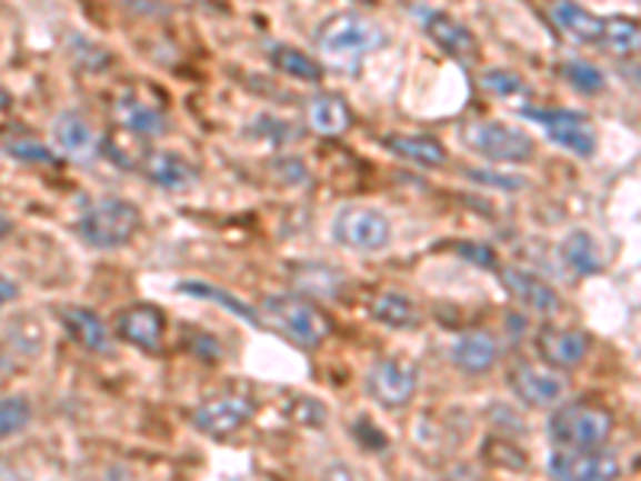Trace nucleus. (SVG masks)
Masks as SVG:
<instances>
[{
	"label": "nucleus",
	"mask_w": 641,
	"mask_h": 481,
	"mask_svg": "<svg viewBox=\"0 0 641 481\" xmlns=\"http://www.w3.org/2000/svg\"><path fill=\"white\" fill-rule=\"evenodd\" d=\"M613 414L603 404L568 401L549 418V437L568 450H600L613 433Z\"/></svg>",
	"instance_id": "f257e3e1"
},
{
	"label": "nucleus",
	"mask_w": 641,
	"mask_h": 481,
	"mask_svg": "<svg viewBox=\"0 0 641 481\" xmlns=\"http://www.w3.org/2000/svg\"><path fill=\"white\" fill-rule=\"evenodd\" d=\"M141 209L129 199H103L87 209L78 222V234L93 251H116L126 248L141 228Z\"/></svg>",
	"instance_id": "f03ea898"
},
{
	"label": "nucleus",
	"mask_w": 641,
	"mask_h": 481,
	"mask_svg": "<svg viewBox=\"0 0 641 481\" xmlns=\"http://www.w3.org/2000/svg\"><path fill=\"white\" fill-rule=\"evenodd\" d=\"M314 42L331 58H363L369 52H379L389 42V36L379 23L365 20L360 13H334L318 27Z\"/></svg>",
	"instance_id": "7ed1b4c3"
},
{
	"label": "nucleus",
	"mask_w": 641,
	"mask_h": 481,
	"mask_svg": "<svg viewBox=\"0 0 641 481\" xmlns=\"http://www.w3.org/2000/svg\"><path fill=\"white\" fill-rule=\"evenodd\" d=\"M462 142L469 151L498 161V164H527L535 154V142L527 132L507 126V122H484V119H472L459 129Z\"/></svg>",
	"instance_id": "20e7f679"
},
{
	"label": "nucleus",
	"mask_w": 641,
	"mask_h": 481,
	"mask_svg": "<svg viewBox=\"0 0 641 481\" xmlns=\"http://www.w3.org/2000/svg\"><path fill=\"white\" fill-rule=\"evenodd\" d=\"M263 314L277 331H282L286 338L302 343V347H318V343L331 338L328 314H321L299 295H267L263 299Z\"/></svg>",
	"instance_id": "39448f33"
},
{
	"label": "nucleus",
	"mask_w": 641,
	"mask_h": 481,
	"mask_svg": "<svg viewBox=\"0 0 641 481\" xmlns=\"http://www.w3.org/2000/svg\"><path fill=\"white\" fill-rule=\"evenodd\" d=\"M331 234L340 248L375 254V251L389 248L391 222L385 212H379L372 206H343L331 222Z\"/></svg>",
	"instance_id": "423d86ee"
},
{
	"label": "nucleus",
	"mask_w": 641,
	"mask_h": 481,
	"mask_svg": "<svg viewBox=\"0 0 641 481\" xmlns=\"http://www.w3.org/2000/svg\"><path fill=\"white\" fill-rule=\"evenodd\" d=\"M520 113L532 119L535 126H542L545 136L558 148L571 151L574 158H593L597 154V144H600L597 126L584 113H578V110H539V107H523Z\"/></svg>",
	"instance_id": "0eeeda50"
},
{
	"label": "nucleus",
	"mask_w": 641,
	"mask_h": 481,
	"mask_svg": "<svg viewBox=\"0 0 641 481\" xmlns=\"http://www.w3.org/2000/svg\"><path fill=\"white\" fill-rule=\"evenodd\" d=\"M411 17H414V23L427 32V39H430L440 52H447L449 58H455V61H474V58H478V39H474V32L465 27V23H459L455 17H449V13L437 10V7H423V3L411 7Z\"/></svg>",
	"instance_id": "6e6552de"
},
{
	"label": "nucleus",
	"mask_w": 641,
	"mask_h": 481,
	"mask_svg": "<svg viewBox=\"0 0 641 481\" xmlns=\"http://www.w3.org/2000/svg\"><path fill=\"white\" fill-rule=\"evenodd\" d=\"M257 414V401L248 395H219L202 401L193 411V427L206 437L224 440L231 433H238L241 427H248Z\"/></svg>",
	"instance_id": "1a4fd4ad"
},
{
	"label": "nucleus",
	"mask_w": 641,
	"mask_h": 481,
	"mask_svg": "<svg viewBox=\"0 0 641 481\" xmlns=\"http://www.w3.org/2000/svg\"><path fill=\"white\" fill-rule=\"evenodd\" d=\"M365 392L382 408H404L418 395V367L408 360H379L365 375Z\"/></svg>",
	"instance_id": "9d476101"
},
{
	"label": "nucleus",
	"mask_w": 641,
	"mask_h": 481,
	"mask_svg": "<svg viewBox=\"0 0 641 481\" xmlns=\"http://www.w3.org/2000/svg\"><path fill=\"white\" fill-rule=\"evenodd\" d=\"M549 475L561 481H613L622 475V465L610 453L561 447L549 459Z\"/></svg>",
	"instance_id": "9b49d317"
},
{
	"label": "nucleus",
	"mask_w": 641,
	"mask_h": 481,
	"mask_svg": "<svg viewBox=\"0 0 641 481\" xmlns=\"http://www.w3.org/2000/svg\"><path fill=\"white\" fill-rule=\"evenodd\" d=\"M164 328H168V314L161 312L158 305H129L122 312L116 314V334L139 347V350H148V353H158L161 343H164Z\"/></svg>",
	"instance_id": "f8f14e48"
},
{
	"label": "nucleus",
	"mask_w": 641,
	"mask_h": 481,
	"mask_svg": "<svg viewBox=\"0 0 641 481\" xmlns=\"http://www.w3.org/2000/svg\"><path fill=\"white\" fill-rule=\"evenodd\" d=\"M498 277H501L507 295H510L517 305H523V309H530V312L535 314H545V318H552V314H558V309H561V299H558L555 289L545 283L542 277L530 273V270L503 267Z\"/></svg>",
	"instance_id": "ddd939ff"
},
{
	"label": "nucleus",
	"mask_w": 641,
	"mask_h": 481,
	"mask_svg": "<svg viewBox=\"0 0 641 481\" xmlns=\"http://www.w3.org/2000/svg\"><path fill=\"white\" fill-rule=\"evenodd\" d=\"M507 382L513 395L530 408H552L558 398L564 395V382L552 369H539L532 363H513L507 372Z\"/></svg>",
	"instance_id": "4468645a"
},
{
	"label": "nucleus",
	"mask_w": 641,
	"mask_h": 481,
	"mask_svg": "<svg viewBox=\"0 0 641 481\" xmlns=\"http://www.w3.org/2000/svg\"><path fill=\"white\" fill-rule=\"evenodd\" d=\"M535 350L539 357L555 369H574L584 363L587 350H590V338L578 328H552L545 324L535 338Z\"/></svg>",
	"instance_id": "2eb2a0df"
},
{
	"label": "nucleus",
	"mask_w": 641,
	"mask_h": 481,
	"mask_svg": "<svg viewBox=\"0 0 641 481\" xmlns=\"http://www.w3.org/2000/svg\"><path fill=\"white\" fill-rule=\"evenodd\" d=\"M139 170L154 187L170 190V193L193 187L196 177H199L196 164H190V161H187L183 154H177V151H148V154H141Z\"/></svg>",
	"instance_id": "dca6fc26"
},
{
	"label": "nucleus",
	"mask_w": 641,
	"mask_h": 481,
	"mask_svg": "<svg viewBox=\"0 0 641 481\" xmlns=\"http://www.w3.org/2000/svg\"><path fill=\"white\" fill-rule=\"evenodd\" d=\"M498 357H501L498 340L491 338V334H484V331H469V334L455 338V343L449 347V360L462 372H472V375H481V372L494 369Z\"/></svg>",
	"instance_id": "f3484780"
},
{
	"label": "nucleus",
	"mask_w": 641,
	"mask_h": 481,
	"mask_svg": "<svg viewBox=\"0 0 641 481\" xmlns=\"http://www.w3.org/2000/svg\"><path fill=\"white\" fill-rule=\"evenodd\" d=\"M306 119L318 136L337 139V136L350 132V126H353V110H350L347 100L337 97V93H318V97H311V103H308Z\"/></svg>",
	"instance_id": "a211bd4d"
},
{
	"label": "nucleus",
	"mask_w": 641,
	"mask_h": 481,
	"mask_svg": "<svg viewBox=\"0 0 641 481\" xmlns=\"http://www.w3.org/2000/svg\"><path fill=\"white\" fill-rule=\"evenodd\" d=\"M61 324L71 334V340L81 343L90 353H107L110 350V328H107V321L97 312L81 309V305H71V309L61 312Z\"/></svg>",
	"instance_id": "6ab92c4d"
},
{
	"label": "nucleus",
	"mask_w": 641,
	"mask_h": 481,
	"mask_svg": "<svg viewBox=\"0 0 641 481\" xmlns=\"http://www.w3.org/2000/svg\"><path fill=\"white\" fill-rule=\"evenodd\" d=\"M561 251V260L568 270H574L578 277H597L603 273V254H600V244L597 238L584 231V228H574L564 234V241L558 244Z\"/></svg>",
	"instance_id": "aec40b11"
},
{
	"label": "nucleus",
	"mask_w": 641,
	"mask_h": 481,
	"mask_svg": "<svg viewBox=\"0 0 641 481\" xmlns=\"http://www.w3.org/2000/svg\"><path fill=\"white\" fill-rule=\"evenodd\" d=\"M56 144L74 161H90L97 154V136L87 126V119L81 113H61L56 119Z\"/></svg>",
	"instance_id": "412c9836"
},
{
	"label": "nucleus",
	"mask_w": 641,
	"mask_h": 481,
	"mask_svg": "<svg viewBox=\"0 0 641 481\" xmlns=\"http://www.w3.org/2000/svg\"><path fill=\"white\" fill-rule=\"evenodd\" d=\"M116 116H119V122H122L129 132H136V136H161V132H168V116H164V110L154 107V103H144V100L132 97V93L119 97Z\"/></svg>",
	"instance_id": "4be33fe9"
},
{
	"label": "nucleus",
	"mask_w": 641,
	"mask_h": 481,
	"mask_svg": "<svg viewBox=\"0 0 641 481\" xmlns=\"http://www.w3.org/2000/svg\"><path fill=\"white\" fill-rule=\"evenodd\" d=\"M552 20L558 29H564L568 36H574L578 42H590V46H600V36H603V20L593 17L590 10H584L581 3L574 0H558L552 7Z\"/></svg>",
	"instance_id": "5701e85b"
},
{
	"label": "nucleus",
	"mask_w": 641,
	"mask_h": 481,
	"mask_svg": "<svg viewBox=\"0 0 641 481\" xmlns=\"http://www.w3.org/2000/svg\"><path fill=\"white\" fill-rule=\"evenodd\" d=\"M369 314L375 318V321H382L385 328H401V331H408V328H418V305L404 295V292H394V289H385V292H379L375 299H372V305H369Z\"/></svg>",
	"instance_id": "b1692460"
},
{
	"label": "nucleus",
	"mask_w": 641,
	"mask_h": 481,
	"mask_svg": "<svg viewBox=\"0 0 641 481\" xmlns=\"http://www.w3.org/2000/svg\"><path fill=\"white\" fill-rule=\"evenodd\" d=\"M385 148L414 161V164H423V168L447 164V148L433 136H385Z\"/></svg>",
	"instance_id": "393cba45"
},
{
	"label": "nucleus",
	"mask_w": 641,
	"mask_h": 481,
	"mask_svg": "<svg viewBox=\"0 0 641 481\" xmlns=\"http://www.w3.org/2000/svg\"><path fill=\"white\" fill-rule=\"evenodd\" d=\"M177 292L193 295V299H206V302H216V305H222V309H228L231 314L244 318V321L253 324V328H263V324H260V314L253 312L244 299H238L234 292H228V289H219V285H212V283H202V280H183V283H177Z\"/></svg>",
	"instance_id": "a878e982"
},
{
	"label": "nucleus",
	"mask_w": 641,
	"mask_h": 481,
	"mask_svg": "<svg viewBox=\"0 0 641 481\" xmlns=\"http://www.w3.org/2000/svg\"><path fill=\"white\" fill-rule=\"evenodd\" d=\"M270 58H273V68H277V71L289 74V78H296V81L318 84V81L324 78V68H321L311 56H306V52L292 49V46H273V49H270Z\"/></svg>",
	"instance_id": "bb28decb"
},
{
	"label": "nucleus",
	"mask_w": 641,
	"mask_h": 481,
	"mask_svg": "<svg viewBox=\"0 0 641 481\" xmlns=\"http://www.w3.org/2000/svg\"><path fill=\"white\" fill-rule=\"evenodd\" d=\"M641 42V29L635 20L629 17H610L603 20V36H600V46L610 49L613 56H635Z\"/></svg>",
	"instance_id": "cd10ccee"
},
{
	"label": "nucleus",
	"mask_w": 641,
	"mask_h": 481,
	"mask_svg": "<svg viewBox=\"0 0 641 481\" xmlns=\"http://www.w3.org/2000/svg\"><path fill=\"white\" fill-rule=\"evenodd\" d=\"M32 421V404L27 395H3L0 398V440L27 430Z\"/></svg>",
	"instance_id": "c85d7f7f"
},
{
	"label": "nucleus",
	"mask_w": 641,
	"mask_h": 481,
	"mask_svg": "<svg viewBox=\"0 0 641 481\" xmlns=\"http://www.w3.org/2000/svg\"><path fill=\"white\" fill-rule=\"evenodd\" d=\"M286 414H289V421H296V424L308 427V430H318V427H324L328 421V408L318 401V398H289L286 401Z\"/></svg>",
	"instance_id": "c756f323"
},
{
	"label": "nucleus",
	"mask_w": 641,
	"mask_h": 481,
	"mask_svg": "<svg viewBox=\"0 0 641 481\" xmlns=\"http://www.w3.org/2000/svg\"><path fill=\"white\" fill-rule=\"evenodd\" d=\"M561 74L578 87L581 93H600L607 87V78L600 68H593L590 61H564L561 64Z\"/></svg>",
	"instance_id": "7c9ffc66"
},
{
	"label": "nucleus",
	"mask_w": 641,
	"mask_h": 481,
	"mask_svg": "<svg viewBox=\"0 0 641 481\" xmlns=\"http://www.w3.org/2000/svg\"><path fill=\"white\" fill-rule=\"evenodd\" d=\"M3 151L13 158V161H23V164H58V154L49 144L39 142H7Z\"/></svg>",
	"instance_id": "2f4dec72"
},
{
	"label": "nucleus",
	"mask_w": 641,
	"mask_h": 481,
	"mask_svg": "<svg viewBox=\"0 0 641 481\" xmlns=\"http://www.w3.org/2000/svg\"><path fill=\"white\" fill-rule=\"evenodd\" d=\"M481 87L494 97H513V93H523V78L507 68H491L481 74Z\"/></svg>",
	"instance_id": "473e14b6"
},
{
	"label": "nucleus",
	"mask_w": 641,
	"mask_h": 481,
	"mask_svg": "<svg viewBox=\"0 0 641 481\" xmlns=\"http://www.w3.org/2000/svg\"><path fill=\"white\" fill-rule=\"evenodd\" d=\"M350 433H353V440H357L363 450H372V453H379V450L389 447V437L382 433V427L375 424V421H369V418H357L353 427H350Z\"/></svg>",
	"instance_id": "72a5a7b5"
},
{
	"label": "nucleus",
	"mask_w": 641,
	"mask_h": 481,
	"mask_svg": "<svg viewBox=\"0 0 641 481\" xmlns=\"http://www.w3.org/2000/svg\"><path fill=\"white\" fill-rule=\"evenodd\" d=\"M452 251L459 257H465V260H472V263H478V267H484V270H498L494 248H488V244H481V241H455Z\"/></svg>",
	"instance_id": "f704fd0d"
},
{
	"label": "nucleus",
	"mask_w": 641,
	"mask_h": 481,
	"mask_svg": "<svg viewBox=\"0 0 641 481\" xmlns=\"http://www.w3.org/2000/svg\"><path fill=\"white\" fill-rule=\"evenodd\" d=\"M474 183H488V187H501V190H523L527 180L523 177H503V173H488V170H469Z\"/></svg>",
	"instance_id": "c9c22d12"
},
{
	"label": "nucleus",
	"mask_w": 641,
	"mask_h": 481,
	"mask_svg": "<svg viewBox=\"0 0 641 481\" xmlns=\"http://www.w3.org/2000/svg\"><path fill=\"white\" fill-rule=\"evenodd\" d=\"M193 353L202 357V360H209V363H219L222 360V343L216 338H209V334H196Z\"/></svg>",
	"instance_id": "e433bc0d"
},
{
	"label": "nucleus",
	"mask_w": 641,
	"mask_h": 481,
	"mask_svg": "<svg viewBox=\"0 0 641 481\" xmlns=\"http://www.w3.org/2000/svg\"><path fill=\"white\" fill-rule=\"evenodd\" d=\"M17 295H20V285L7 280V277H0V309H7Z\"/></svg>",
	"instance_id": "4c0bfd02"
},
{
	"label": "nucleus",
	"mask_w": 641,
	"mask_h": 481,
	"mask_svg": "<svg viewBox=\"0 0 641 481\" xmlns=\"http://www.w3.org/2000/svg\"><path fill=\"white\" fill-rule=\"evenodd\" d=\"M10 231H13V222H10V219H3V216H0V238H7V234H10Z\"/></svg>",
	"instance_id": "58836bf2"
},
{
	"label": "nucleus",
	"mask_w": 641,
	"mask_h": 481,
	"mask_svg": "<svg viewBox=\"0 0 641 481\" xmlns=\"http://www.w3.org/2000/svg\"><path fill=\"white\" fill-rule=\"evenodd\" d=\"M10 100H13V97L7 93V87H0V110H7V107H10Z\"/></svg>",
	"instance_id": "ea45409f"
},
{
	"label": "nucleus",
	"mask_w": 641,
	"mask_h": 481,
	"mask_svg": "<svg viewBox=\"0 0 641 481\" xmlns=\"http://www.w3.org/2000/svg\"><path fill=\"white\" fill-rule=\"evenodd\" d=\"M360 3H375V0H360Z\"/></svg>",
	"instance_id": "a19ab883"
}]
</instances>
